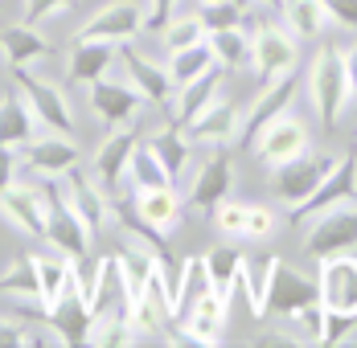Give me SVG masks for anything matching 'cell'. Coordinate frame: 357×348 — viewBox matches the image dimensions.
<instances>
[{
	"label": "cell",
	"mask_w": 357,
	"mask_h": 348,
	"mask_svg": "<svg viewBox=\"0 0 357 348\" xmlns=\"http://www.w3.org/2000/svg\"><path fill=\"white\" fill-rule=\"evenodd\" d=\"M300 95L312 111V119L321 123L324 136H333L345 119V106L354 99L349 86V66H345V45L337 41H321L308 58V70L300 78Z\"/></svg>",
	"instance_id": "1"
},
{
	"label": "cell",
	"mask_w": 357,
	"mask_h": 348,
	"mask_svg": "<svg viewBox=\"0 0 357 348\" xmlns=\"http://www.w3.org/2000/svg\"><path fill=\"white\" fill-rule=\"evenodd\" d=\"M296 66H300V37L287 25L255 17V25H250V70H255L259 86L275 82L284 74H296Z\"/></svg>",
	"instance_id": "2"
},
{
	"label": "cell",
	"mask_w": 357,
	"mask_h": 348,
	"mask_svg": "<svg viewBox=\"0 0 357 348\" xmlns=\"http://www.w3.org/2000/svg\"><path fill=\"white\" fill-rule=\"evenodd\" d=\"M337 160H341V152H304V156L287 160L280 168H271V193H275V201L287 205V213L300 209L324 184V176L337 168Z\"/></svg>",
	"instance_id": "3"
},
{
	"label": "cell",
	"mask_w": 357,
	"mask_h": 348,
	"mask_svg": "<svg viewBox=\"0 0 357 348\" xmlns=\"http://www.w3.org/2000/svg\"><path fill=\"white\" fill-rule=\"evenodd\" d=\"M247 148H250V156L263 160L267 168H280V164H287V160L312 152V132H308V123H304L300 115L284 111V115H275L267 127H259Z\"/></svg>",
	"instance_id": "4"
},
{
	"label": "cell",
	"mask_w": 357,
	"mask_h": 348,
	"mask_svg": "<svg viewBox=\"0 0 357 348\" xmlns=\"http://www.w3.org/2000/svg\"><path fill=\"white\" fill-rule=\"evenodd\" d=\"M345 205H357V143L341 152L337 168L324 176L321 189H317V193H312L300 209H291V221L304 230L308 221H317V217L333 213V209H345Z\"/></svg>",
	"instance_id": "5"
},
{
	"label": "cell",
	"mask_w": 357,
	"mask_h": 348,
	"mask_svg": "<svg viewBox=\"0 0 357 348\" xmlns=\"http://www.w3.org/2000/svg\"><path fill=\"white\" fill-rule=\"evenodd\" d=\"M45 197H50V221H45V242L54 246L58 254H66V258H86V250L95 242V234H91V226L78 217V209L70 205V197L62 193V184L58 180H45Z\"/></svg>",
	"instance_id": "6"
},
{
	"label": "cell",
	"mask_w": 357,
	"mask_h": 348,
	"mask_svg": "<svg viewBox=\"0 0 357 348\" xmlns=\"http://www.w3.org/2000/svg\"><path fill=\"white\" fill-rule=\"evenodd\" d=\"M234 189V164H230V152L214 148L206 152L202 160H193L189 168V189H185V205L197 209V213H214Z\"/></svg>",
	"instance_id": "7"
},
{
	"label": "cell",
	"mask_w": 357,
	"mask_h": 348,
	"mask_svg": "<svg viewBox=\"0 0 357 348\" xmlns=\"http://www.w3.org/2000/svg\"><path fill=\"white\" fill-rule=\"evenodd\" d=\"M144 33V4L136 0H107L99 4L82 25H78V41H111V45H132Z\"/></svg>",
	"instance_id": "8"
},
{
	"label": "cell",
	"mask_w": 357,
	"mask_h": 348,
	"mask_svg": "<svg viewBox=\"0 0 357 348\" xmlns=\"http://www.w3.org/2000/svg\"><path fill=\"white\" fill-rule=\"evenodd\" d=\"M17 90L29 99L37 123H41L45 132H62V136H74V132H78L70 99H66V90H62L58 82H45L41 74H33L29 66H21L17 70Z\"/></svg>",
	"instance_id": "9"
},
{
	"label": "cell",
	"mask_w": 357,
	"mask_h": 348,
	"mask_svg": "<svg viewBox=\"0 0 357 348\" xmlns=\"http://www.w3.org/2000/svg\"><path fill=\"white\" fill-rule=\"evenodd\" d=\"M321 271H317V295L328 312L341 315H357V254L354 250H341V254H328L317 258Z\"/></svg>",
	"instance_id": "10"
},
{
	"label": "cell",
	"mask_w": 357,
	"mask_h": 348,
	"mask_svg": "<svg viewBox=\"0 0 357 348\" xmlns=\"http://www.w3.org/2000/svg\"><path fill=\"white\" fill-rule=\"evenodd\" d=\"M193 148H202V152H214V148H230L234 139H243V111L230 103V99H222L218 95L214 103L206 106L197 119H189L185 127H181Z\"/></svg>",
	"instance_id": "11"
},
{
	"label": "cell",
	"mask_w": 357,
	"mask_h": 348,
	"mask_svg": "<svg viewBox=\"0 0 357 348\" xmlns=\"http://www.w3.org/2000/svg\"><path fill=\"white\" fill-rule=\"evenodd\" d=\"M21 164H25L29 176L58 180V176H66L70 168H78V143H74V136H62V132L33 136L21 148Z\"/></svg>",
	"instance_id": "12"
},
{
	"label": "cell",
	"mask_w": 357,
	"mask_h": 348,
	"mask_svg": "<svg viewBox=\"0 0 357 348\" xmlns=\"http://www.w3.org/2000/svg\"><path fill=\"white\" fill-rule=\"evenodd\" d=\"M91 95V111H95V119L99 123H107V127H119V123H136L140 119V111L144 106H152L148 99H144L140 90L123 78H99V82H91L86 86Z\"/></svg>",
	"instance_id": "13"
},
{
	"label": "cell",
	"mask_w": 357,
	"mask_h": 348,
	"mask_svg": "<svg viewBox=\"0 0 357 348\" xmlns=\"http://www.w3.org/2000/svg\"><path fill=\"white\" fill-rule=\"evenodd\" d=\"M354 246H357V205L333 209V213L304 226V250L312 258H328V254H341V250H354Z\"/></svg>",
	"instance_id": "14"
},
{
	"label": "cell",
	"mask_w": 357,
	"mask_h": 348,
	"mask_svg": "<svg viewBox=\"0 0 357 348\" xmlns=\"http://www.w3.org/2000/svg\"><path fill=\"white\" fill-rule=\"evenodd\" d=\"M58 184H62V193L70 197V205L78 209V217L91 226V234H95V238H99L111 221H115V205H111L107 184H103L99 176H82V173H74V168H70Z\"/></svg>",
	"instance_id": "15"
},
{
	"label": "cell",
	"mask_w": 357,
	"mask_h": 348,
	"mask_svg": "<svg viewBox=\"0 0 357 348\" xmlns=\"http://www.w3.org/2000/svg\"><path fill=\"white\" fill-rule=\"evenodd\" d=\"M0 213L13 230L29 234V238H45V221H50V197L41 184H13L0 193Z\"/></svg>",
	"instance_id": "16"
},
{
	"label": "cell",
	"mask_w": 357,
	"mask_h": 348,
	"mask_svg": "<svg viewBox=\"0 0 357 348\" xmlns=\"http://www.w3.org/2000/svg\"><path fill=\"white\" fill-rule=\"evenodd\" d=\"M321 295H317V278L304 275V271H296L291 262H275V275H271V295H267V315H275V319H287V315H296L300 308H308V303H317Z\"/></svg>",
	"instance_id": "17"
},
{
	"label": "cell",
	"mask_w": 357,
	"mask_h": 348,
	"mask_svg": "<svg viewBox=\"0 0 357 348\" xmlns=\"http://www.w3.org/2000/svg\"><path fill=\"white\" fill-rule=\"evenodd\" d=\"M296 99H300V74H284V78H275V82H263V90L255 95V103L243 111V143H250L255 132L267 127L275 115L291 111Z\"/></svg>",
	"instance_id": "18"
},
{
	"label": "cell",
	"mask_w": 357,
	"mask_h": 348,
	"mask_svg": "<svg viewBox=\"0 0 357 348\" xmlns=\"http://www.w3.org/2000/svg\"><path fill=\"white\" fill-rule=\"evenodd\" d=\"M119 62H123V74H128V82L140 90L148 103H152V106H169L173 90H177V82H173L169 66H160V62L144 58L136 45H123V49H119Z\"/></svg>",
	"instance_id": "19"
},
{
	"label": "cell",
	"mask_w": 357,
	"mask_h": 348,
	"mask_svg": "<svg viewBox=\"0 0 357 348\" xmlns=\"http://www.w3.org/2000/svg\"><path fill=\"white\" fill-rule=\"evenodd\" d=\"M226 319H230V295L210 291L197 308L181 315V336L185 345H222V332H226Z\"/></svg>",
	"instance_id": "20"
},
{
	"label": "cell",
	"mask_w": 357,
	"mask_h": 348,
	"mask_svg": "<svg viewBox=\"0 0 357 348\" xmlns=\"http://www.w3.org/2000/svg\"><path fill=\"white\" fill-rule=\"evenodd\" d=\"M222 78H226V70L218 66H210L206 74H197V78H189L185 86H177L173 90V99H169V123H177V127H185L189 119H197L206 106L214 103L218 95H222Z\"/></svg>",
	"instance_id": "21"
},
{
	"label": "cell",
	"mask_w": 357,
	"mask_h": 348,
	"mask_svg": "<svg viewBox=\"0 0 357 348\" xmlns=\"http://www.w3.org/2000/svg\"><path fill=\"white\" fill-rule=\"evenodd\" d=\"M119 49L123 45H111V41H78L74 37L70 54H66V78L74 86H91L99 78H107L111 66L119 62Z\"/></svg>",
	"instance_id": "22"
},
{
	"label": "cell",
	"mask_w": 357,
	"mask_h": 348,
	"mask_svg": "<svg viewBox=\"0 0 357 348\" xmlns=\"http://www.w3.org/2000/svg\"><path fill=\"white\" fill-rule=\"evenodd\" d=\"M136 123H119V127H111L103 143H99V152H95V176L103 180V184H119L128 168H132V156H136Z\"/></svg>",
	"instance_id": "23"
},
{
	"label": "cell",
	"mask_w": 357,
	"mask_h": 348,
	"mask_svg": "<svg viewBox=\"0 0 357 348\" xmlns=\"http://www.w3.org/2000/svg\"><path fill=\"white\" fill-rule=\"evenodd\" d=\"M275 262H280V254H247V258H243V271H238V287H234V295L247 299V312L255 315V319L267 315V295H271Z\"/></svg>",
	"instance_id": "24"
},
{
	"label": "cell",
	"mask_w": 357,
	"mask_h": 348,
	"mask_svg": "<svg viewBox=\"0 0 357 348\" xmlns=\"http://www.w3.org/2000/svg\"><path fill=\"white\" fill-rule=\"evenodd\" d=\"M132 209L140 213L156 234L169 238V234L181 226V209H185V201H181V193L173 189V184H160V189H136Z\"/></svg>",
	"instance_id": "25"
},
{
	"label": "cell",
	"mask_w": 357,
	"mask_h": 348,
	"mask_svg": "<svg viewBox=\"0 0 357 348\" xmlns=\"http://www.w3.org/2000/svg\"><path fill=\"white\" fill-rule=\"evenodd\" d=\"M33 258V271H37V299L45 308H54L66 291L82 287L78 283V262L66 258V254H29Z\"/></svg>",
	"instance_id": "26"
},
{
	"label": "cell",
	"mask_w": 357,
	"mask_h": 348,
	"mask_svg": "<svg viewBox=\"0 0 357 348\" xmlns=\"http://www.w3.org/2000/svg\"><path fill=\"white\" fill-rule=\"evenodd\" d=\"M0 54H4V62L13 70L21 66H33L41 58H50L54 54V45L45 41V33L29 25V21H21V25H8V29H0Z\"/></svg>",
	"instance_id": "27"
},
{
	"label": "cell",
	"mask_w": 357,
	"mask_h": 348,
	"mask_svg": "<svg viewBox=\"0 0 357 348\" xmlns=\"http://www.w3.org/2000/svg\"><path fill=\"white\" fill-rule=\"evenodd\" d=\"M45 319L62 332V340H66V345H86V332H91V303H86L82 287L66 291V295L50 308Z\"/></svg>",
	"instance_id": "28"
},
{
	"label": "cell",
	"mask_w": 357,
	"mask_h": 348,
	"mask_svg": "<svg viewBox=\"0 0 357 348\" xmlns=\"http://www.w3.org/2000/svg\"><path fill=\"white\" fill-rule=\"evenodd\" d=\"M284 25L300 41H324L328 29H337L324 0H284Z\"/></svg>",
	"instance_id": "29"
},
{
	"label": "cell",
	"mask_w": 357,
	"mask_h": 348,
	"mask_svg": "<svg viewBox=\"0 0 357 348\" xmlns=\"http://www.w3.org/2000/svg\"><path fill=\"white\" fill-rule=\"evenodd\" d=\"M37 115L29 99L25 95H8V99H0V143H8V148H25L29 139L37 136Z\"/></svg>",
	"instance_id": "30"
},
{
	"label": "cell",
	"mask_w": 357,
	"mask_h": 348,
	"mask_svg": "<svg viewBox=\"0 0 357 348\" xmlns=\"http://www.w3.org/2000/svg\"><path fill=\"white\" fill-rule=\"evenodd\" d=\"M148 143L156 148V156L165 160V168L173 173V180L189 176V168H193V143H189V136L181 132L177 123H165V127L148 139Z\"/></svg>",
	"instance_id": "31"
},
{
	"label": "cell",
	"mask_w": 357,
	"mask_h": 348,
	"mask_svg": "<svg viewBox=\"0 0 357 348\" xmlns=\"http://www.w3.org/2000/svg\"><path fill=\"white\" fill-rule=\"evenodd\" d=\"M202 258H206V271H210L214 291H222V295H230V299H234L238 271H243V258H247V254H243L234 242H222V246H214V250H206Z\"/></svg>",
	"instance_id": "32"
},
{
	"label": "cell",
	"mask_w": 357,
	"mask_h": 348,
	"mask_svg": "<svg viewBox=\"0 0 357 348\" xmlns=\"http://www.w3.org/2000/svg\"><path fill=\"white\" fill-rule=\"evenodd\" d=\"M210 49H214V58H218V66L222 70L250 66V29L247 25L218 29V33H210Z\"/></svg>",
	"instance_id": "33"
},
{
	"label": "cell",
	"mask_w": 357,
	"mask_h": 348,
	"mask_svg": "<svg viewBox=\"0 0 357 348\" xmlns=\"http://www.w3.org/2000/svg\"><path fill=\"white\" fill-rule=\"evenodd\" d=\"M128 176H132V189H160V184H177V180H173V173L165 168V160L156 156V148H152L148 139H140V143H136V156H132V168H128Z\"/></svg>",
	"instance_id": "34"
},
{
	"label": "cell",
	"mask_w": 357,
	"mask_h": 348,
	"mask_svg": "<svg viewBox=\"0 0 357 348\" xmlns=\"http://www.w3.org/2000/svg\"><path fill=\"white\" fill-rule=\"evenodd\" d=\"M214 49H210V37L206 41H197V45H185V49H177V54H169V74H173V82L177 86H185L189 78H197V74H206V70L214 66Z\"/></svg>",
	"instance_id": "35"
},
{
	"label": "cell",
	"mask_w": 357,
	"mask_h": 348,
	"mask_svg": "<svg viewBox=\"0 0 357 348\" xmlns=\"http://www.w3.org/2000/svg\"><path fill=\"white\" fill-rule=\"evenodd\" d=\"M214 291V283H210V271H206V258L197 254V258H185V278H181V295H177V319L181 324V315L189 312V308H197L206 295Z\"/></svg>",
	"instance_id": "36"
},
{
	"label": "cell",
	"mask_w": 357,
	"mask_h": 348,
	"mask_svg": "<svg viewBox=\"0 0 357 348\" xmlns=\"http://www.w3.org/2000/svg\"><path fill=\"white\" fill-rule=\"evenodd\" d=\"M210 29H206V21H202V13H177L165 29H160V45L169 49V54H177L185 45H197V41H206Z\"/></svg>",
	"instance_id": "37"
},
{
	"label": "cell",
	"mask_w": 357,
	"mask_h": 348,
	"mask_svg": "<svg viewBox=\"0 0 357 348\" xmlns=\"http://www.w3.org/2000/svg\"><path fill=\"white\" fill-rule=\"evenodd\" d=\"M250 205L255 201H222V205L210 213L214 217V230L222 238H230V242H250Z\"/></svg>",
	"instance_id": "38"
},
{
	"label": "cell",
	"mask_w": 357,
	"mask_h": 348,
	"mask_svg": "<svg viewBox=\"0 0 357 348\" xmlns=\"http://www.w3.org/2000/svg\"><path fill=\"white\" fill-rule=\"evenodd\" d=\"M0 295H13V299H37V271L33 258H13L4 271H0ZM41 303V299H37Z\"/></svg>",
	"instance_id": "39"
},
{
	"label": "cell",
	"mask_w": 357,
	"mask_h": 348,
	"mask_svg": "<svg viewBox=\"0 0 357 348\" xmlns=\"http://www.w3.org/2000/svg\"><path fill=\"white\" fill-rule=\"evenodd\" d=\"M357 332V315H341L324 308V336L321 345H349V336Z\"/></svg>",
	"instance_id": "40"
},
{
	"label": "cell",
	"mask_w": 357,
	"mask_h": 348,
	"mask_svg": "<svg viewBox=\"0 0 357 348\" xmlns=\"http://www.w3.org/2000/svg\"><path fill=\"white\" fill-rule=\"evenodd\" d=\"M177 4L181 0H144V29L160 33V29L177 17Z\"/></svg>",
	"instance_id": "41"
},
{
	"label": "cell",
	"mask_w": 357,
	"mask_h": 348,
	"mask_svg": "<svg viewBox=\"0 0 357 348\" xmlns=\"http://www.w3.org/2000/svg\"><path fill=\"white\" fill-rule=\"evenodd\" d=\"M275 226H280V217L271 205H259V201L250 205V242H267L275 234Z\"/></svg>",
	"instance_id": "42"
},
{
	"label": "cell",
	"mask_w": 357,
	"mask_h": 348,
	"mask_svg": "<svg viewBox=\"0 0 357 348\" xmlns=\"http://www.w3.org/2000/svg\"><path fill=\"white\" fill-rule=\"evenodd\" d=\"M74 4H78V0H25V21H29V25H41V21L66 13Z\"/></svg>",
	"instance_id": "43"
},
{
	"label": "cell",
	"mask_w": 357,
	"mask_h": 348,
	"mask_svg": "<svg viewBox=\"0 0 357 348\" xmlns=\"http://www.w3.org/2000/svg\"><path fill=\"white\" fill-rule=\"evenodd\" d=\"M21 173H25V164H21V148L0 143V193H4V189H13Z\"/></svg>",
	"instance_id": "44"
},
{
	"label": "cell",
	"mask_w": 357,
	"mask_h": 348,
	"mask_svg": "<svg viewBox=\"0 0 357 348\" xmlns=\"http://www.w3.org/2000/svg\"><path fill=\"white\" fill-rule=\"evenodd\" d=\"M324 8L333 13V25L337 29L357 33V0H324Z\"/></svg>",
	"instance_id": "45"
},
{
	"label": "cell",
	"mask_w": 357,
	"mask_h": 348,
	"mask_svg": "<svg viewBox=\"0 0 357 348\" xmlns=\"http://www.w3.org/2000/svg\"><path fill=\"white\" fill-rule=\"evenodd\" d=\"M21 336H25V328H21L17 319H0V348L21 345Z\"/></svg>",
	"instance_id": "46"
},
{
	"label": "cell",
	"mask_w": 357,
	"mask_h": 348,
	"mask_svg": "<svg viewBox=\"0 0 357 348\" xmlns=\"http://www.w3.org/2000/svg\"><path fill=\"white\" fill-rule=\"evenodd\" d=\"M345 66H349V86H354V99H357V41L345 45Z\"/></svg>",
	"instance_id": "47"
},
{
	"label": "cell",
	"mask_w": 357,
	"mask_h": 348,
	"mask_svg": "<svg viewBox=\"0 0 357 348\" xmlns=\"http://www.w3.org/2000/svg\"><path fill=\"white\" fill-rule=\"evenodd\" d=\"M255 8H275V13H284V0H250Z\"/></svg>",
	"instance_id": "48"
}]
</instances>
